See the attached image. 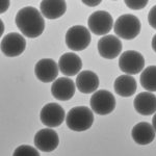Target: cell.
Wrapping results in <instances>:
<instances>
[{
  "label": "cell",
  "mask_w": 156,
  "mask_h": 156,
  "mask_svg": "<svg viewBox=\"0 0 156 156\" xmlns=\"http://www.w3.org/2000/svg\"><path fill=\"white\" fill-rule=\"evenodd\" d=\"M76 87L82 94L95 93L99 87V77L93 71H81L76 77Z\"/></svg>",
  "instance_id": "cell-16"
},
{
  "label": "cell",
  "mask_w": 156,
  "mask_h": 156,
  "mask_svg": "<svg viewBox=\"0 0 156 156\" xmlns=\"http://www.w3.org/2000/svg\"><path fill=\"white\" fill-rule=\"evenodd\" d=\"M83 3L93 7V6H96V5H98V4H100L101 3V1H100V0H98V1H83Z\"/></svg>",
  "instance_id": "cell-24"
},
{
  "label": "cell",
  "mask_w": 156,
  "mask_h": 156,
  "mask_svg": "<svg viewBox=\"0 0 156 156\" xmlns=\"http://www.w3.org/2000/svg\"><path fill=\"white\" fill-rule=\"evenodd\" d=\"M148 22L152 28L156 29V5L150 9L149 14H148Z\"/></svg>",
  "instance_id": "cell-23"
},
{
  "label": "cell",
  "mask_w": 156,
  "mask_h": 156,
  "mask_svg": "<svg viewBox=\"0 0 156 156\" xmlns=\"http://www.w3.org/2000/svg\"><path fill=\"white\" fill-rule=\"evenodd\" d=\"M100 56L106 59H114L122 52V43L117 37L112 34L102 37L97 44Z\"/></svg>",
  "instance_id": "cell-12"
},
{
  "label": "cell",
  "mask_w": 156,
  "mask_h": 156,
  "mask_svg": "<svg viewBox=\"0 0 156 156\" xmlns=\"http://www.w3.org/2000/svg\"><path fill=\"white\" fill-rule=\"evenodd\" d=\"M34 146L42 152H52L58 147L59 137L56 131L51 128L39 130L34 135Z\"/></svg>",
  "instance_id": "cell-10"
},
{
  "label": "cell",
  "mask_w": 156,
  "mask_h": 156,
  "mask_svg": "<svg viewBox=\"0 0 156 156\" xmlns=\"http://www.w3.org/2000/svg\"><path fill=\"white\" fill-rule=\"evenodd\" d=\"M115 34L123 40L135 39L140 32L142 24L137 17L131 14H125L120 16L115 22Z\"/></svg>",
  "instance_id": "cell-3"
},
{
  "label": "cell",
  "mask_w": 156,
  "mask_h": 156,
  "mask_svg": "<svg viewBox=\"0 0 156 156\" xmlns=\"http://www.w3.org/2000/svg\"><path fill=\"white\" fill-rule=\"evenodd\" d=\"M1 12H5V9H9V1H1Z\"/></svg>",
  "instance_id": "cell-25"
},
{
  "label": "cell",
  "mask_w": 156,
  "mask_h": 156,
  "mask_svg": "<svg viewBox=\"0 0 156 156\" xmlns=\"http://www.w3.org/2000/svg\"><path fill=\"white\" fill-rule=\"evenodd\" d=\"M90 107L97 115H109L115 108V98L112 93L106 90H97L90 97Z\"/></svg>",
  "instance_id": "cell-5"
},
{
  "label": "cell",
  "mask_w": 156,
  "mask_h": 156,
  "mask_svg": "<svg viewBox=\"0 0 156 156\" xmlns=\"http://www.w3.org/2000/svg\"><path fill=\"white\" fill-rule=\"evenodd\" d=\"M133 106L137 114L151 115L156 114V96L150 92L140 93L133 101Z\"/></svg>",
  "instance_id": "cell-15"
},
{
  "label": "cell",
  "mask_w": 156,
  "mask_h": 156,
  "mask_svg": "<svg viewBox=\"0 0 156 156\" xmlns=\"http://www.w3.org/2000/svg\"><path fill=\"white\" fill-rule=\"evenodd\" d=\"M94 123L93 110L87 106H76L68 112L66 124L73 131L81 132L90 129Z\"/></svg>",
  "instance_id": "cell-2"
},
{
  "label": "cell",
  "mask_w": 156,
  "mask_h": 156,
  "mask_svg": "<svg viewBox=\"0 0 156 156\" xmlns=\"http://www.w3.org/2000/svg\"><path fill=\"white\" fill-rule=\"evenodd\" d=\"M26 48V40L18 32L7 34L1 40V51L5 56L16 57L21 55Z\"/></svg>",
  "instance_id": "cell-8"
},
{
  "label": "cell",
  "mask_w": 156,
  "mask_h": 156,
  "mask_svg": "<svg viewBox=\"0 0 156 156\" xmlns=\"http://www.w3.org/2000/svg\"><path fill=\"white\" fill-rule=\"evenodd\" d=\"M125 4H126L129 9L137 11V9H145V7L147 6V4H148V1H146V0H145V1H134V0L129 1V0H127V1H125Z\"/></svg>",
  "instance_id": "cell-22"
},
{
  "label": "cell",
  "mask_w": 156,
  "mask_h": 156,
  "mask_svg": "<svg viewBox=\"0 0 156 156\" xmlns=\"http://www.w3.org/2000/svg\"><path fill=\"white\" fill-rule=\"evenodd\" d=\"M12 156H41L37 148H34L29 145L19 146L12 153Z\"/></svg>",
  "instance_id": "cell-21"
},
{
  "label": "cell",
  "mask_w": 156,
  "mask_h": 156,
  "mask_svg": "<svg viewBox=\"0 0 156 156\" xmlns=\"http://www.w3.org/2000/svg\"><path fill=\"white\" fill-rule=\"evenodd\" d=\"M15 22L22 34L30 39L40 37L45 29L43 15L34 6H25L20 9L16 15Z\"/></svg>",
  "instance_id": "cell-1"
},
{
  "label": "cell",
  "mask_w": 156,
  "mask_h": 156,
  "mask_svg": "<svg viewBox=\"0 0 156 156\" xmlns=\"http://www.w3.org/2000/svg\"><path fill=\"white\" fill-rule=\"evenodd\" d=\"M90 32L82 25H75L68 29L65 41L69 49L73 51H82L89 47L90 43Z\"/></svg>",
  "instance_id": "cell-4"
},
{
  "label": "cell",
  "mask_w": 156,
  "mask_h": 156,
  "mask_svg": "<svg viewBox=\"0 0 156 156\" xmlns=\"http://www.w3.org/2000/svg\"><path fill=\"white\" fill-rule=\"evenodd\" d=\"M140 84L147 92H156V66H149L140 74Z\"/></svg>",
  "instance_id": "cell-20"
},
{
  "label": "cell",
  "mask_w": 156,
  "mask_h": 156,
  "mask_svg": "<svg viewBox=\"0 0 156 156\" xmlns=\"http://www.w3.org/2000/svg\"><path fill=\"white\" fill-rule=\"evenodd\" d=\"M136 81L131 75H121L115 80L114 89L115 94L121 97H131L136 92Z\"/></svg>",
  "instance_id": "cell-19"
},
{
  "label": "cell",
  "mask_w": 156,
  "mask_h": 156,
  "mask_svg": "<svg viewBox=\"0 0 156 156\" xmlns=\"http://www.w3.org/2000/svg\"><path fill=\"white\" fill-rule=\"evenodd\" d=\"M119 67L121 71L126 73L127 75L138 74L144 70L145 58L138 51L127 50L120 56Z\"/></svg>",
  "instance_id": "cell-6"
},
{
  "label": "cell",
  "mask_w": 156,
  "mask_h": 156,
  "mask_svg": "<svg viewBox=\"0 0 156 156\" xmlns=\"http://www.w3.org/2000/svg\"><path fill=\"white\" fill-rule=\"evenodd\" d=\"M155 130L148 122H140L134 125L131 131V136L137 145H149L155 138Z\"/></svg>",
  "instance_id": "cell-17"
},
{
  "label": "cell",
  "mask_w": 156,
  "mask_h": 156,
  "mask_svg": "<svg viewBox=\"0 0 156 156\" xmlns=\"http://www.w3.org/2000/svg\"><path fill=\"white\" fill-rule=\"evenodd\" d=\"M65 110L57 103H48L40 112L41 122L47 128H54L62 125L65 120Z\"/></svg>",
  "instance_id": "cell-9"
},
{
  "label": "cell",
  "mask_w": 156,
  "mask_h": 156,
  "mask_svg": "<svg viewBox=\"0 0 156 156\" xmlns=\"http://www.w3.org/2000/svg\"><path fill=\"white\" fill-rule=\"evenodd\" d=\"M151 46H152V49H153V51L156 53V34L153 36L152 37V42H151Z\"/></svg>",
  "instance_id": "cell-26"
},
{
  "label": "cell",
  "mask_w": 156,
  "mask_h": 156,
  "mask_svg": "<svg viewBox=\"0 0 156 156\" xmlns=\"http://www.w3.org/2000/svg\"><path fill=\"white\" fill-rule=\"evenodd\" d=\"M41 14L49 20L58 19L67 11V3L62 0H44L40 5Z\"/></svg>",
  "instance_id": "cell-18"
},
{
  "label": "cell",
  "mask_w": 156,
  "mask_h": 156,
  "mask_svg": "<svg viewBox=\"0 0 156 156\" xmlns=\"http://www.w3.org/2000/svg\"><path fill=\"white\" fill-rule=\"evenodd\" d=\"M152 126L156 132V114H154V115H153V118H152Z\"/></svg>",
  "instance_id": "cell-27"
},
{
  "label": "cell",
  "mask_w": 156,
  "mask_h": 156,
  "mask_svg": "<svg viewBox=\"0 0 156 156\" xmlns=\"http://www.w3.org/2000/svg\"><path fill=\"white\" fill-rule=\"evenodd\" d=\"M0 23H1V31H0V34H3V31H4V26H3V21H0Z\"/></svg>",
  "instance_id": "cell-28"
},
{
  "label": "cell",
  "mask_w": 156,
  "mask_h": 156,
  "mask_svg": "<svg viewBox=\"0 0 156 156\" xmlns=\"http://www.w3.org/2000/svg\"><path fill=\"white\" fill-rule=\"evenodd\" d=\"M58 68L60 73H62L65 76H74L80 73L82 68V60L77 54L68 52L59 57Z\"/></svg>",
  "instance_id": "cell-14"
},
{
  "label": "cell",
  "mask_w": 156,
  "mask_h": 156,
  "mask_svg": "<svg viewBox=\"0 0 156 156\" xmlns=\"http://www.w3.org/2000/svg\"><path fill=\"white\" fill-rule=\"evenodd\" d=\"M89 30L96 36H106L114 27V19L109 12L97 11L90 15L87 19Z\"/></svg>",
  "instance_id": "cell-7"
},
{
  "label": "cell",
  "mask_w": 156,
  "mask_h": 156,
  "mask_svg": "<svg viewBox=\"0 0 156 156\" xmlns=\"http://www.w3.org/2000/svg\"><path fill=\"white\" fill-rule=\"evenodd\" d=\"M58 64L51 58L40 59L34 66V74L40 81L44 83H48L56 80L58 75Z\"/></svg>",
  "instance_id": "cell-11"
},
{
  "label": "cell",
  "mask_w": 156,
  "mask_h": 156,
  "mask_svg": "<svg viewBox=\"0 0 156 156\" xmlns=\"http://www.w3.org/2000/svg\"><path fill=\"white\" fill-rule=\"evenodd\" d=\"M76 84L68 77L57 78L51 85V94L59 101H68L75 95Z\"/></svg>",
  "instance_id": "cell-13"
}]
</instances>
